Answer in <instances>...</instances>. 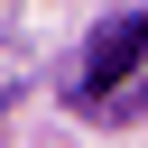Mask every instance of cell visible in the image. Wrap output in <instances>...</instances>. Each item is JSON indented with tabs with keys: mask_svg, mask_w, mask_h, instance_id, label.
<instances>
[{
	"mask_svg": "<svg viewBox=\"0 0 148 148\" xmlns=\"http://www.w3.org/2000/svg\"><path fill=\"white\" fill-rule=\"evenodd\" d=\"M139 56H148V9H120V18L83 46V83H92V92H111V83H130V74H139Z\"/></svg>",
	"mask_w": 148,
	"mask_h": 148,
	"instance_id": "cell-1",
	"label": "cell"
}]
</instances>
